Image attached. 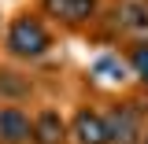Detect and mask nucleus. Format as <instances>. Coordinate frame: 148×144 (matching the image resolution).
Returning <instances> with one entry per match:
<instances>
[{"mask_svg":"<svg viewBox=\"0 0 148 144\" xmlns=\"http://www.w3.org/2000/svg\"><path fill=\"white\" fill-rule=\"evenodd\" d=\"M104 118H108V133H111V144H141L145 137V107H137V104H115L111 111H104Z\"/></svg>","mask_w":148,"mask_h":144,"instance_id":"obj_2","label":"nucleus"},{"mask_svg":"<svg viewBox=\"0 0 148 144\" xmlns=\"http://www.w3.org/2000/svg\"><path fill=\"white\" fill-rule=\"evenodd\" d=\"M115 26H119V33L133 37V41H145L148 37V0H119Z\"/></svg>","mask_w":148,"mask_h":144,"instance_id":"obj_7","label":"nucleus"},{"mask_svg":"<svg viewBox=\"0 0 148 144\" xmlns=\"http://www.w3.org/2000/svg\"><path fill=\"white\" fill-rule=\"evenodd\" d=\"M141 144H148V129H145V137H141Z\"/></svg>","mask_w":148,"mask_h":144,"instance_id":"obj_11","label":"nucleus"},{"mask_svg":"<svg viewBox=\"0 0 148 144\" xmlns=\"http://www.w3.org/2000/svg\"><path fill=\"white\" fill-rule=\"evenodd\" d=\"M34 141V115L18 104H0V144H30Z\"/></svg>","mask_w":148,"mask_h":144,"instance_id":"obj_5","label":"nucleus"},{"mask_svg":"<svg viewBox=\"0 0 148 144\" xmlns=\"http://www.w3.org/2000/svg\"><path fill=\"white\" fill-rule=\"evenodd\" d=\"M30 92H34V81L26 74L0 67V100L4 104H22V100H30Z\"/></svg>","mask_w":148,"mask_h":144,"instance_id":"obj_8","label":"nucleus"},{"mask_svg":"<svg viewBox=\"0 0 148 144\" xmlns=\"http://www.w3.org/2000/svg\"><path fill=\"white\" fill-rule=\"evenodd\" d=\"M126 67H130V74L148 89V37H145V41H137V44L126 52Z\"/></svg>","mask_w":148,"mask_h":144,"instance_id":"obj_10","label":"nucleus"},{"mask_svg":"<svg viewBox=\"0 0 148 144\" xmlns=\"http://www.w3.org/2000/svg\"><path fill=\"white\" fill-rule=\"evenodd\" d=\"M30 144H71V126L56 107H41L34 115V141Z\"/></svg>","mask_w":148,"mask_h":144,"instance_id":"obj_6","label":"nucleus"},{"mask_svg":"<svg viewBox=\"0 0 148 144\" xmlns=\"http://www.w3.org/2000/svg\"><path fill=\"white\" fill-rule=\"evenodd\" d=\"M4 52L18 63H37L52 52V30L37 11H18L4 30Z\"/></svg>","mask_w":148,"mask_h":144,"instance_id":"obj_1","label":"nucleus"},{"mask_svg":"<svg viewBox=\"0 0 148 144\" xmlns=\"http://www.w3.org/2000/svg\"><path fill=\"white\" fill-rule=\"evenodd\" d=\"M67 126H71V144H111L108 118L96 107H78Z\"/></svg>","mask_w":148,"mask_h":144,"instance_id":"obj_3","label":"nucleus"},{"mask_svg":"<svg viewBox=\"0 0 148 144\" xmlns=\"http://www.w3.org/2000/svg\"><path fill=\"white\" fill-rule=\"evenodd\" d=\"M41 8H45V15H48V18H56V22L78 30V26H85V22L96 18L100 0H41Z\"/></svg>","mask_w":148,"mask_h":144,"instance_id":"obj_4","label":"nucleus"},{"mask_svg":"<svg viewBox=\"0 0 148 144\" xmlns=\"http://www.w3.org/2000/svg\"><path fill=\"white\" fill-rule=\"evenodd\" d=\"M92 74H96L100 81H126V78H130V67L119 59V55H100V59L92 63Z\"/></svg>","mask_w":148,"mask_h":144,"instance_id":"obj_9","label":"nucleus"}]
</instances>
